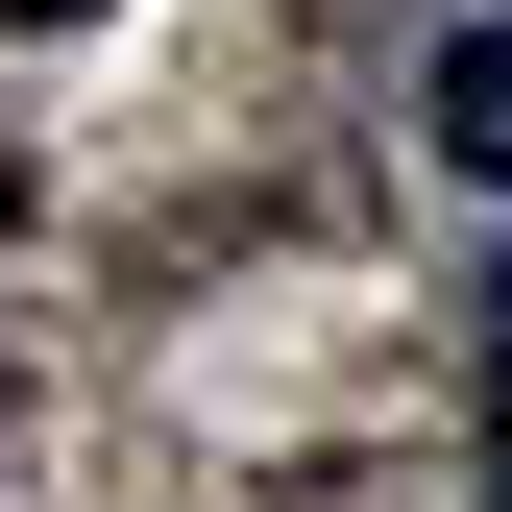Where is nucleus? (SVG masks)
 Listing matches in <instances>:
<instances>
[{"label": "nucleus", "mask_w": 512, "mask_h": 512, "mask_svg": "<svg viewBox=\"0 0 512 512\" xmlns=\"http://www.w3.org/2000/svg\"><path fill=\"white\" fill-rule=\"evenodd\" d=\"M439 147H464V171H512V0L439 49Z\"/></svg>", "instance_id": "nucleus-1"}, {"label": "nucleus", "mask_w": 512, "mask_h": 512, "mask_svg": "<svg viewBox=\"0 0 512 512\" xmlns=\"http://www.w3.org/2000/svg\"><path fill=\"white\" fill-rule=\"evenodd\" d=\"M488 512H512V269H488Z\"/></svg>", "instance_id": "nucleus-2"}, {"label": "nucleus", "mask_w": 512, "mask_h": 512, "mask_svg": "<svg viewBox=\"0 0 512 512\" xmlns=\"http://www.w3.org/2000/svg\"><path fill=\"white\" fill-rule=\"evenodd\" d=\"M0 25H98V0H0Z\"/></svg>", "instance_id": "nucleus-3"}]
</instances>
